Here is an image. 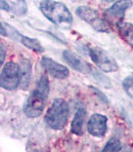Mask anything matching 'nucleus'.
<instances>
[{
  "mask_svg": "<svg viewBox=\"0 0 133 152\" xmlns=\"http://www.w3.org/2000/svg\"><path fill=\"white\" fill-rule=\"evenodd\" d=\"M76 15L96 31L105 33L111 31V25L105 19V17H101L97 10H94L90 6L82 5L76 10Z\"/></svg>",
  "mask_w": 133,
  "mask_h": 152,
  "instance_id": "4",
  "label": "nucleus"
},
{
  "mask_svg": "<svg viewBox=\"0 0 133 152\" xmlns=\"http://www.w3.org/2000/svg\"><path fill=\"white\" fill-rule=\"evenodd\" d=\"M39 8L43 15L61 29H70L73 25L72 13L64 3L55 0H42Z\"/></svg>",
  "mask_w": 133,
  "mask_h": 152,
  "instance_id": "2",
  "label": "nucleus"
},
{
  "mask_svg": "<svg viewBox=\"0 0 133 152\" xmlns=\"http://www.w3.org/2000/svg\"><path fill=\"white\" fill-rule=\"evenodd\" d=\"M63 58L64 60L68 63L69 66H71L73 69L80 72H85L86 70V65L81 61L80 58L77 57L74 53L70 50H65L63 53Z\"/></svg>",
  "mask_w": 133,
  "mask_h": 152,
  "instance_id": "12",
  "label": "nucleus"
},
{
  "mask_svg": "<svg viewBox=\"0 0 133 152\" xmlns=\"http://www.w3.org/2000/svg\"><path fill=\"white\" fill-rule=\"evenodd\" d=\"M116 28L118 29L120 36L133 48V24L121 22V23L117 24Z\"/></svg>",
  "mask_w": 133,
  "mask_h": 152,
  "instance_id": "13",
  "label": "nucleus"
},
{
  "mask_svg": "<svg viewBox=\"0 0 133 152\" xmlns=\"http://www.w3.org/2000/svg\"><path fill=\"white\" fill-rule=\"evenodd\" d=\"M1 35L2 36H6V29L2 23H1Z\"/></svg>",
  "mask_w": 133,
  "mask_h": 152,
  "instance_id": "20",
  "label": "nucleus"
},
{
  "mask_svg": "<svg viewBox=\"0 0 133 152\" xmlns=\"http://www.w3.org/2000/svg\"><path fill=\"white\" fill-rule=\"evenodd\" d=\"M0 4H1V10H5V12H9V7H8V4L6 3V2L4 1V0H1Z\"/></svg>",
  "mask_w": 133,
  "mask_h": 152,
  "instance_id": "19",
  "label": "nucleus"
},
{
  "mask_svg": "<svg viewBox=\"0 0 133 152\" xmlns=\"http://www.w3.org/2000/svg\"><path fill=\"white\" fill-rule=\"evenodd\" d=\"M122 148V144L120 142V140L113 138L108 141L106 144V146L103 147V149L101 152H119Z\"/></svg>",
  "mask_w": 133,
  "mask_h": 152,
  "instance_id": "16",
  "label": "nucleus"
},
{
  "mask_svg": "<svg viewBox=\"0 0 133 152\" xmlns=\"http://www.w3.org/2000/svg\"><path fill=\"white\" fill-rule=\"evenodd\" d=\"M108 129V118L103 114L95 113L87 122V131L93 137H103Z\"/></svg>",
  "mask_w": 133,
  "mask_h": 152,
  "instance_id": "9",
  "label": "nucleus"
},
{
  "mask_svg": "<svg viewBox=\"0 0 133 152\" xmlns=\"http://www.w3.org/2000/svg\"><path fill=\"white\" fill-rule=\"evenodd\" d=\"M41 66L44 68V70L51 75L52 77L57 79H65L70 74V71L64 65L57 63L54 60L50 59L48 57H44L41 60Z\"/></svg>",
  "mask_w": 133,
  "mask_h": 152,
  "instance_id": "10",
  "label": "nucleus"
},
{
  "mask_svg": "<svg viewBox=\"0 0 133 152\" xmlns=\"http://www.w3.org/2000/svg\"><path fill=\"white\" fill-rule=\"evenodd\" d=\"M0 48H1V50H0V51H1V58H0V63H1V65H3L4 60H5L6 51H5V48H4V44L3 43H1Z\"/></svg>",
  "mask_w": 133,
  "mask_h": 152,
  "instance_id": "18",
  "label": "nucleus"
},
{
  "mask_svg": "<svg viewBox=\"0 0 133 152\" xmlns=\"http://www.w3.org/2000/svg\"><path fill=\"white\" fill-rule=\"evenodd\" d=\"M8 4L9 12L14 13L15 15H25L28 12V5L26 0H4Z\"/></svg>",
  "mask_w": 133,
  "mask_h": 152,
  "instance_id": "14",
  "label": "nucleus"
},
{
  "mask_svg": "<svg viewBox=\"0 0 133 152\" xmlns=\"http://www.w3.org/2000/svg\"><path fill=\"white\" fill-rule=\"evenodd\" d=\"M103 2H106V3H110V2H113L114 0H101Z\"/></svg>",
  "mask_w": 133,
  "mask_h": 152,
  "instance_id": "21",
  "label": "nucleus"
},
{
  "mask_svg": "<svg viewBox=\"0 0 133 152\" xmlns=\"http://www.w3.org/2000/svg\"><path fill=\"white\" fill-rule=\"evenodd\" d=\"M22 82L21 66L14 62H7L3 66L0 75L1 88L7 91H14Z\"/></svg>",
  "mask_w": 133,
  "mask_h": 152,
  "instance_id": "5",
  "label": "nucleus"
},
{
  "mask_svg": "<svg viewBox=\"0 0 133 152\" xmlns=\"http://www.w3.org/2000/svg\"><path fill=\"white\" fill-rule=\"evenodd\" d=\"M69 105L64 99H55L45 115V124L50 129L59 131L66 126L69 119Z\"/></svg>",
  "mask_w": 133,
  "mask_h": 152,
  "instance_id": "3",
  "label": "nucleus"
},
{
  "mask_svg": "<svg viewBox=\"0 0 133 152\" xmlns=\"http://www.w3.org/2000/svg\"><path fill=\"white\" fill-rule=\"evenodd\" d=\"M3 24L6 29V36L7 37L12 38V40H15V41H19L21 44H23L24 46H26L27 48L34 51V53H41L44 51V48L42 46V44L40 43L38 39L25 36V35L21 34L17 29H14L13 27L8 25V24Z\"/></svg>",
  "mask_w": 133,
  "mask_h": 152,
  "instance_id": "8",
  "label": "nucleus"
},
{
  "mask_svg": "<svg viewBox=\"0 0 133 152\" xmlns=\"http://www.w3.org/2000/svg\"><path fill=\"white\" fill-rule=\"evenodd\" d=\"M132 5V0H119L103 12V17L110 25L113 24L116 26L117 24L123 22L126 10H129Z\"/></svg>",
  "mask_w": 133,
  "mask_h": 152,
  "instance_id": "7",
  "label": "nucleus"
},
{
  "mask_svg": "<svg viewBox=\"0 0 133 152\" xmlns=\"http://www.w3.org/2000/svg\"><path fill=\"white\" fill-rule=\"evenodd\" d=\"M21 62L22 84H25V88H27L31 78V63L27 59H23Z\"/></svg>",
  "mask_w": 133,
  "mask_h": 152,
  "instance_id": "15",
  "label": "nucleus"
},
{
  "mask_svg": "<svg viewBox=\"0 0 133 152\" xmlns=\"http://www.w3.org/2000/svg\"><path fill=\"white\" fill-rule=\"evenodd\" d=\"M88 53L93 63L103 72H116L119 70V65L116 60L103 48L91 46L88 48Z\"/></svg>",
  "mask_w": 133,
  "mask_h": 152,
  "instance_id": "6",
  "label": "nucleus"
},
{
  "mask_svg": "<svg viewBox=\"0 0 133 152\" xmlns=\"http://www.w3.org/2000/svg\"><path fill=\"white\" fill-rule=\"evenodd\" d=\"M49 93V80L43 74L37 81L33 91L30 94L24 105V113L30 118L39 117L45 109L46 100Z\"/></svg>",
  "mask_w": 133,
  "mask_h": 152,
  "instance_id": "1",
  "label": "nucleus"
},
{
  "mask_svg": "<svg viewBox=\"0 0 133 152\" xmlns=\"http://www.w3.org/2000/svg\"><path fill=\"white\" fill-rule=\"evenodd\" d=\"M87 112L84 108H79L73 118L71 124V132L77 136H82L84 133V124H85Z\"/></svg>",
  "mask_w": 133,
  "mask_h": 152,
  "instance_id": "11",
  "label": "nucleus"
},
{
  "mask_svg": "<svg viewBox=\"0 0 133 152\" xmlns=\"http://www.w3.org/2000/svg\"><path fill=\"white\" fill-rule=\"evenodd\" d=\"M123 88L126 94L133 100V76H127L123 80Z\"/></svg>",
  "mask_w": 133,
  "mask_h": 152,
  "instance_id": "17",
  "label": "nucleus"
}]
</instances>
